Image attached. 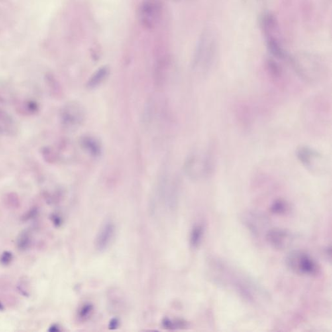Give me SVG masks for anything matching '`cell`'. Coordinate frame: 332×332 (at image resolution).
I'll return each instance as SVG.
<instances>
[{"label": "cell", "instance_id": "5", "mask_svg": "<svg viewBox=\"0 0 332 332\" xmlns=\"http://www.w3.org/2000/svg\"><path fill=\"white\" fill-rule=\"evenodd\" d=\"M286 264L292 272L298 274L314 275L318 271L314 260L309 254L299 250L289 254Z\"/></svg>", "mask_w": 332, "mask_h": 332}, {"label": "cell", "instance_id": "12", "mask_svg": "<svg viewBox=\"0 0 332 332\" xmlns=\"http://www.w3.org/2000/svg\"><path fill=\"white\" fill-rule=\"evenodd\" d=\"M109 72V68L107 66H102L97 69L88 81L87 87L93 89L99 87L107 79Z\"/></svg>", "mask_w": 332, "mask_h": 332}, {"label": "cell", "instance_id": "15", "mask_svg": "<svg viewBox=\"0 0 332 332\" xmlns=\"http://www.w3.org/2000/svg\"><path fill=\"white\" fill-rule=\"evenodd\" d=\"M11 259V254L9 253V252H5L1 258L2 262L5 264H7L8 263H9Z\"/></svg>", "mask_w": 332, "mask_h": 332}, {"label": "cell", "instance_id": "14", "mask_svg": "<svg viewBox=\"0 0 332 332\" xmlns=\"http://www.w3.org/2000/svg\"><path fill=\"white\" fill-rule=\"evenodd\" d=\"M287 209V205L284 201H277L273 204L272 207V211L274 213H280L284 212Z\"/></svg>", "mask_w": 332, "mask_h": 332}, {"label": "cell", "instance_id": "4", "mask_svg": "<svg viewBox=\"0 0 332 332\" xmlns=\"http://www.w3.org/2000/svg\"><path fill=\"white\" fill-rule=\"evenodd\" d=\"M162 3L160 0H144L138 10L140 24L148 30L153 29L160 21Z\"/></svg>", "mask_w": 332, "mask_h": 332}, {"label": "cell", "instance_id": "17", "mask_svg": "<svg viewBox=\"0 0 332 332\" xmlns=\"http://www.w3.org/2000/svg\"><path fill=\"white\" fill-rule=\"evenodd\" d=\"M174 1H178V0H174Z\"/></svg>", "mask_w": 332, "mask_h": 332}, {"label": "cell", "instance_id": "10", "mask_svg": "<svg viewBox=\"0 0 332 332\" xmlns=\"http://www.w3.org/2000/svg\"><path fill=\"white\" fill-rule=\"evenodd\" d=\"M268 240L271 245L277 248H284L289 245L291 236L286 231L274 229L268 234Z\"/></svg>", "mask_w": 332, "mask_h": 332}, {"label": "cell", "instance_id": "7", "mask_svg": "<svg viewBox=\"0 0 332 332\" xmlns=\"http://www.w3.org/2000/svg\"><path fill=\"white\" fill-rule=\"evenodd\" d=\"M116 234V227L112 221H106L102 225L95 240V248L99 251L107 249L110 245Z\"/></svg>", "mask_w": 332, "mask_h": 332}, {"label": "cell", "instance_id": "6", "mask_svg": "<svg viewBox=\"0 0 332 332\" xmlns=\"http://www.w3.org/2000/svg\"><path fill=\"white\" fill-rule=\"evenodd\" d=\"M297 159L305 169L311 172H319L323 163V156L314 149L302 146L297 149Z\"/></svg>", "mask_w": 332, "mask_h": 332}, {"label": "cell", "instance_id": "8", "mask_svg": "<svg viewBox=\"0 0 332 332\" xmlns=\"http://www.w3.org/2000/svg\"><path fill=\"white\" fill-rule=\"evenodd\" d=\"M86 119L85 110L81 104L73 103L67 108L64 113V121L68 127L77 129L82 125Z\"/></svg>", "mask_w": 332, "mask_h": 332}, {"label": "cell", "instance_id": "9", "mask_svg": "<svg viewBox=\"0 0 332 332\" xmlns=\"http://www.w3.org/2000/svg\"><path fill=\"white\" fill-rule=\"evenodd\" d=\"M169 61L166 58L160 59L156 63L154 70V83L156 87H164L168 78Z\"/></svg>", "mask_w": 332, "mask_h": 332}, {"label": "cell", "instance_id": "3", "mask_svg": "<svg viewBox=\"0 0 332 332\" xmlns=\"http://www.w3.org/2000/svg\"><path fill=\"white\" fill-rule=\"evenodd\" d=\"M290 62L295 72L307 81L316 80L323 72V66L316 57L308 54L295 55L290 58Z\"/></svg>", "mask_w": 332, "mask_h": 332}, {"label": "cell", "instance_id": "11", "mask_svg": "<svg viewBox=\"0 0 332 332\" xmlns=\"http://www.w3.org/2000/svg\"><path fill=\"white\" fill-rule=\"evenodd\" d=\"M81 145L83 150L91 156L97 157L101 155V144L96 138L91 136H84L81 138Z\"/></svg>", "mask_w": 332, "mask_h": 332}, {"label": "cell", "instance_id": "2", "mask_svg": "<svg viewBox=\"0 0 332 332\" xmlns=\"http://www.w3.org/2000/svg\"><path fill=\"white\" fill-rule=\"evenodd\" d=\"M213 163L214 158L211 150L208 151L203 156L193 152L185 160L184 172L189 178L195 180L207 177L212 173Z\"/></svg>", "mask_w": 332, "mask_h": 332}, {"label": "cell", "instance_id": "13", "mask_svg": "<svg viewBox=\"0 0 332 332\" xmlns=\"http://www.w3.org/2000/svg\"><path fill=\"white\" fill-rule=\"evenodd\" d=\"M203 234V229L201 226H196V227L193 228L192 231H191L190 237L191 244L193 247H196L199 245L201 241V238H202Z\"/></svg>", "mask_w": 332, "mask_h": 332}, {"label": "cell", "instance_id": "16", "mask_svg": "<svg viewBox=\"0 0 332 332\" xmlns=\"http://www.w3.org/2000/svg\"><path fill=\"white\" fill-rule=\"evenodd\" d=\"M3 310V305L1 304V302H0V311Z\"/></svg>", "mask_w": 332, "mask_h": 332}, {"label": "cell", "instance_id": "1", "mask_svg": "<svg viewBox=\"0 0 332 332\" xmlns=\"http://www.w3.org/2000/svg\"><path fill=\"white\" fill-rule=\"evenodd\" d=\"M217 48L216 34L212 30H206L201 34L195 49L192 63L193 70L203 73L209 72L216 58Z\"/></svg>", "mask_w": 332, "mask_h": 332}]
</instances>
